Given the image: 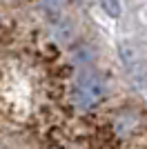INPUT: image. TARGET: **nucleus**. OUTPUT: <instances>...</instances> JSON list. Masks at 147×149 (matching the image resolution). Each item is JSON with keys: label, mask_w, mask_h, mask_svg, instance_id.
Instances as JSON below:
<instances>
[{"label": "nucleus", "mask_w": 147, "mask_h": 149, "mask_svg": "<svg viewBox=\"0 0 147 149\" xmlns=\"http://www.w3.org/2000/svg\"><path fill=\"white\" fill-rule=\"evenodd\" d=\"M98 2H100V7L109 13L111 18H118V16H120V11H123L120 0H98Z\"/></svg>", "instance_id": "nucleus-3"}, {"label": "nucleus", "mask_w": 147, "mask_h": 149, "mask_svg": "<svg viewBox=\"0 0 147 149\" xmlns=\"http://www.w3.org/2000/svg\"><path fill=\"white\" fill-rule=\"evenodd\" d=\"M74 105L80 109H92V107L100 105V100L105 98V80L96 71H80L74 80L71 89Z\"/></svg>", "instance_id": "nucleus-1"}, {"label": "nucleus", "mask_w": 147, "mask_h": 149, "mask_svg": "<svg viewBox=\"0 0 147 149\" xmlns=\"http://www.w3.org/2000/svg\"><path fill=\"white\" fill-rule=\"evenodd\" d=\"M120 56H123V62H125V69L134 76L136 80H143V74H145V65L141 62L138 54L134 51L132 45H123L120 47Z\"/></svg>", "instance_id": "nucleus-2"}]
</instances>
